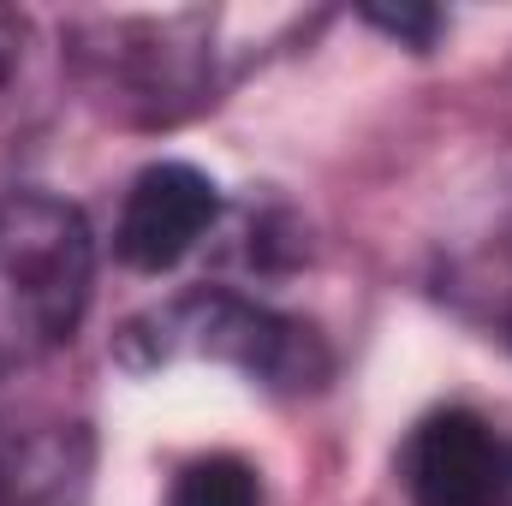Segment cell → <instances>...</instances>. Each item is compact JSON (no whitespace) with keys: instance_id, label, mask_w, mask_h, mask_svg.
<instances>
[{"instance_id":"1","label":"cell","mask_w":512,"mask_h":506,"mask_svg":"<svg viewBox=\"0 0 512 506\" xmlns=\"http://www.w3.org/2000/svg\"><path fill=\"white\" fill-rule=\"evenodd\" d=\"M96 286V239L90 221L48 191L0 197V381L54 358Z\"/></svg>"},{"instance_id":"2","label":"cell","mask_w":512,"mask_h":506,"mask_svg":"<svg viewBox=\"0 0 512 506\" xmlns=\"http://www.w3.org/2000/svg\"><path fill=\"white\" fill-rule=\"evenodd\" d=\"M120 352L137 370H155L173 358H209L274 393H316L334 376L328 340L310 322L221 286H191L173 304H155L120 334Z\"/></svg>"},{"instance_id":"3","label":"cell","mask_w":512,"mask_h":506,"mask_svg":"<svg viewBox=\"0 0 512 506\" xmlns=\"http://www.w3.org/2000/svg\"><path fill=\"white\" fill-rule=\"evenodd\" d=\"M72 78L120 126H179L215 102V48L203 18H90L72 30Z\"/></svg>"},{"instance_id":"4","label":"cell","mask_w":512,"mask_h":506,"mask_svg":"<svg viewBox=\"0 0 512 506\" xmlns=\"http://www.w3.org/2000/svg\"><path fill=\"white\" fill-rule=\"evenodd\" d=\"M411 506H512V447L477 411H435L399 453Z\"/></svg>"},{"instance_id":"5","label":"cell","mask_w":512,"mask_h":506,"mask_svg":"<svg viewBox=\"0 0 512 506\" xmlns=\"http://www.w3.org/2000/svg\"><path fill=\"white\" fill-rule=\"evenodd\" d=\"M221 215V191L191 161H155L131 179L120 221H114V256L137 274H167L209 239Z\"/></svg>"},{"instance_id":"6","label":"cell","mask_w":512,"mask_h":506,"mask_svg":"<svg viewBox=\"0 0 512 506\" xmlns=\"http://www.w3.org/2000/svg\"><path fill=\"white\" fill-rule=\"evenodd\" d=\"M96 435L78 417L0 405V506H84Z\"/></svg>"},{"instance_id":"7","label":"cell","mask_w":512,"mask_h":506,"mask_svg":"<svg viewBox=\"0 0 512 506\" xmlns=\"http://www.w3.org/2000/svg\"><path fill=\"white\" fill-rule=\"evenodd\" d=\"M167 506H262V477L239 453H209L173 477Z\"/></svg>"},{"instance_id":"8","label":"cell","mask_w":512,"mask_h":506,"mask_svg":"<svg viewBox=\"0 0 512 506\" xmlns=\"http://www.w3.org/2000/svg\"><path fill=\"white\" fill-rule=\"evenodd\" d=\"M370 24H382L387 36H399V42H411V48H429L435 42V30H441V12H429V6H370L364 12Z\"/></svg>"},{"instance_id":"9","label":"cell","mask_w":512,"mask_h":506,"mask_svg":"<svg viewBox=\"0 0 512 506\" xmlns=\"http://www.w3.org/2000/svg\"><path fill=\"white\" fill-rule=\"evenodd\" d=\"M18 60H24V18H18L12 6H0V90L12 84Z\"/></svg>"},{"instance_id":"10","label":"cell","mask_w":512,"mask_h":506,"mask_svg":"<svg viewBox=\"0 0 512 506\" xmlns=\"http://www.w3.org/2000/svg\"><path fill=\"white\" fill-rule=\"evenodd\" d=\"M495 304H501V328H507V340H512V262H507V274H501V292H495Z\"/></svg>"}]
</instances>
